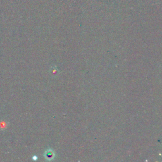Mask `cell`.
Returning a JSON list of instances; mask_svg holds the SVG:
<instances>
[{
    "label": "cell",
    "mask_w": 162,
    "mask_h": 162,
    "mask_svg": "<svg viewBox=\"0 0 162 162\" xmlns=\"http://www.w3.org/2000/svg\"><path fill=\"white\" fill-rule=\"evenodd\" d=\"M45 158L47 159V160H52L53 158H54V153L52 151L51 149H48V150L46 151L45 153Z\"/></svg>",
    "instance_id": "1"
}]
</instances>
